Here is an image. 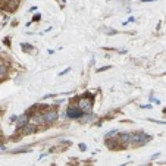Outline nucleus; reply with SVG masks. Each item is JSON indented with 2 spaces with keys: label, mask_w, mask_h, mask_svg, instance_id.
<instances>
[{
  "label": "nucleus",
  "mask_w": 166,
  "mask_h": 166,
  "mask_svg": "<svg viewBox=\"0 0 166 166\" xmlns=\"http://www.w3.org/2000/svg\"><path fill=\"white\" fill-rule=\"evenodd\" d=\"M69 71H71V68H66V69H65V71H63V72H60V74H59V75H60V77H62V75H66V74H68V72H69Z\"/></svg>",
  "instance_id": "nucleus-12"
},
{
  "label": "nucleus",
  "mask_w": 166,
  "mask_h": 166,
  "mask_svg": "<svg viewBox=\"0 0 166 166\" xmlns=\"http://www.w3.org/2000/svg\"><path fill=\"white\" fill-rule=\"evenodd\" d=\"M149 140H150V137L143 132H137V134L131 135V141H135V143H147Z\"/></svg>",
  "instance_id": "nucleus-4"
},
{
  "label": "nucleus",
  "mask_w": 166,
  "mask_h": 166,
  "mask_svg": "<svg viewBox=\"0 0 166 166\" xmlns=\"http://www.w3.org/2000/svg\"><path fill=\"white\" fill-rule=\"evenodd\" d=\"M30 122V118H28V115H24V116H18V119H16V129L18 131H21V129H24L27 124Z\"/></svg>",
  "instance_id": "nucleus-5"
},
{
  "label": "nucleus",
  "mask_w": 166,
  "mask_h": 166,
  "mask_svg": "<svg viewBox=\"0 0 166 166\" xmlns=\"http://www.w3.org/2000/svg\"><path fill=\"white\" fill-rule=\"evenodd\" d=\"M33 124H34V125L44 124V121H43V115H41V113H36V115L33 116Z\"/></svg>",
  "instance_id": "nucleus-6"
},
{
  "label": "nucleus",
  "mask_w": 166,
  "mask_h": 166,
  "mask_svg": "<svg viewBox=\"0 0 166 166\" xmlns=\"http://www.w3.org/2000/svg\"><path fill=\"white\" fill-rule=\"evenodd\" d=\"M25 129H27V134H31V132H34V131H36V125H28L27 124Z\"/></svg>",
  "instance_id": "nucleus-8"
},
{
  "label": "nucleus",
  "mask_w": 166,
  "mask_h": 166,
  "mask_svg": "<svg viewBox=\"0 0 166 166\" xmlns=\"http://www.w3.org/2000/svg\"><path fill=\"white\" fill-rule=\"evenodd\" d=\"M112 68V65H107V66H103V68H100L97 72H103V71H107V69H110Z\"/></svg>",
  "instance_id": "nucleus-10"
},
{
  "label": "nucleus",
  "mask_w": 166,
  "mask_h": 166,
  "mask_svg": "<svg viewBox=\"0 0 166 166\" xmlns=\"http://www.w3.org/2000/svg\"><path fill=\"white\" fill-rule=\"evenodd\" d=\"M6 74H7V69H6L3 65H0V78H3Z\"/></svg>",
  "instance_id": "nucleus-9"
},
{
  "label": "nucleus",
  "mask_w": 166,
  "mask_h": 166,
  "mask_svg": "<svg viewBox=\"0 0 166 166\" xmlns=\"http://www.w3.org/2000/svg\"><path fill=\"white\" fill-rule=\"evenodd\" d=\"M78 107H80V110L83 112V113H88V112H91V109H93V100L88 97V99H81L80 100V104H78Z\"/></svg>",
  "instance_id": "nucleus-1"
},
{
  "label": "nucleus",
  "mask_w": 166,
  "mask_h": 166,
  "mask_svg": "<svg viewBox=\"0 0 166 166\" xmlns=\"http://www.w3.org/2000/svg\"><path fill=\"white\" fill-rule=\"evenodd\" d=\"M16 119H18V116H16V115H13V116L10 118V122H16Z\"/></svg>",
  "instance_id": "nucleus-13"
},
{
  "label": "nucleus",
  "mask_w": 166,
  "mask_h": 166,
  "mask_svg": "<svg viewBox=\"0 0 166 166\" xmlns=\"http://www.w3.org/2000/svg\"><path fill=\"white\" fill-rule=\"evenodd\" d=\"M119 141H121V143H125V144L129 143V141H131V134H126V132L121 134V135H119Z\"/></svg>",
  "instance_id": "nucleus-7"
},
{
  "label": "nucleus",
  "mask_w": 166,
  "mask_h": 166,
  "mask_svg": "<svg viewBox=\"0 0 166 166\" xmlns=\"http://www.w3.org/2000/svg\"><path fill=\"white\" fill-rule=\"evenodd\" d=\"M141 1H144V3H147V1H156V0H141Z\"/></svg>",
  "instance_id": "nucleus-16"
},
{
  "label": "nucleus",
  "mask_w": 166,
  "mask_h": 166,
  "mask_svg": "<svg viewBox=\"0 0 166 166\" xmlns=\"http://www.w3.org/2000/svg\"><path fill=\"white\" fill-rule=\"evenodd\" d=\"M57 116H59V115H57L56 110H47L46 113H43V121H44L46 125H50L57 119Z\"/></svg>",
  "instance_id": "nucleus-2"
},
{
  "label": "nucleus",
  "mask_w": 166,
  "mask_h": 166,
  "mask_svg": "<svg viewBox=\"0 0 166 166\" xmlns=\"http://www.w3.org/2000/svg\"><path fill=\"white\" fill-rule=\"evenodd\" d=\"M91 119H94V115L91 116V115H88V116H85V119H84L83 122H88V121H91Z\"/></svg>",
  "instance_id": "nucleus-11"
},
{
  "label": "nucleus",
  "mask_w": 166,
  "mask_h": 166,
  "mask_svg": "<svg viewBox=\"0 0 166 166\" xmlns=\"http://www.w3.org/2000/svg\"><path fill=\"white\" fill-rule=\"evenodd\" d=\"M80 149H81V150H85V149H87V147H85V144H80Z\"/></svg>",
  "instance_id": "nucleus-15"
},
{
  "label": "nucleus",
  "mask_w": 166,
  "mask_h": 166,
  "mask_svg": "<svg viewBox=\"0 0 166 166\" xmlns=\"http://www.w3.org/2000/svg\"><path fill=\"white\" fill-rule=\"evenodd\" d=\"M115 134H116V131H110V132L106 134V137H110V135H115Z\"/></svg>",
  "instance_id": "nucleus-14"
},
{
  "label": "nucleus",
  "mask_w": 166,
  "mask_h": 166,
  "mask_svg": "<svg viewBox=\"0 0 166 166\" xmlns=\"http://www.w3.org/2000/svg\"><path fill=\"white\" fill-rule=\"evenodd\" d=\"M81 115H83V112L80 110L78 106H71V107H68V110H66V116H68L69 119H78V118H81Z\"/></svg>",
  "instance_id": "nucleus-3"
}]
</instances>
